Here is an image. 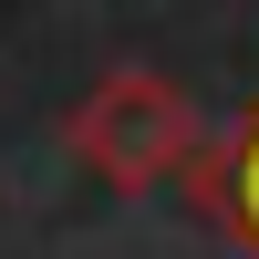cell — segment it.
<instances>
[{"instance_id": "1", "label": "cell", "mask_w": 259, "mask_h": 259, "mask_svg": "<svg viewBox=\"0 0 259 259\" xmlns=\"http://www.w3.org/2000/svg\"><path fill=\"white\" fill-rule=\"evenodd\" d=\"M62 145H73L104 187L145 197L156 177H187V156L207 145V114H197V94H187L177 73H156V62H114V73L62 114Z\"/></svg>"}, {"instance_id": "2", "label": "cell", "mask_w": 259, "mask_h": 259, "mask_svg": "<svg viewBox=\"0 0 259 259\" xmlns=\"http://www.w3.org/2000/svg\"><path fill=\"white\" fill-rule=\"evenodd\" d=\"M187 177H197V207H207V218L259 249V104L228 124V135H207L197 156H187Z\"/></svg>"}]
</instances>
